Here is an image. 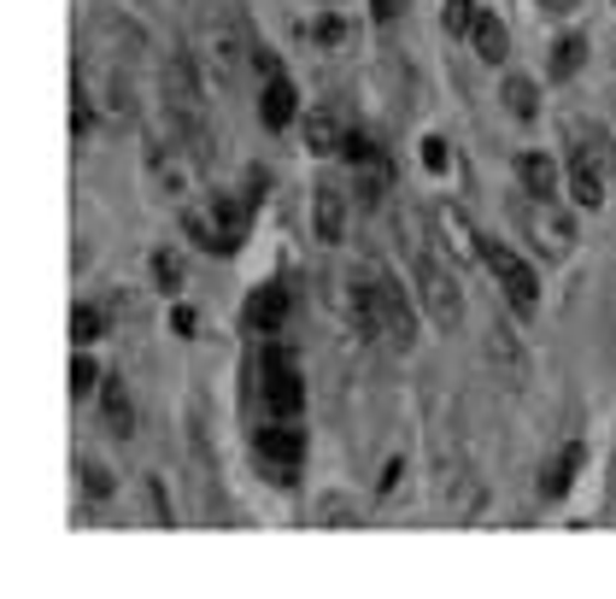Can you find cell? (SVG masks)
Instances as JSON below:
<instances>
[{"instance_id":"14","label":"cell","mask_w":616,"mask_h":599,"mask_svg":"<svg viewBox=\"0 0 616 599\" xmlns=\"http://www.w3.org/2000/svg\"><path fill=\"white\" fill-rule=\"evenodd\" d=\"M100 107H107V124L112 130H130L135 124V77L130 71H100Z\"/></svg>"},{"instance_id":"24","label":"cell","mask_w":616,"mask_h":599,"mask_svg":"<svg viewBox=\"0 0 616 599\" xmlns=\"http://www.w3.org/2000/svg\"><path fill=\"white\" fill-rule=\"evenodd\" d=\"M100 335H107V318H100V306L82 300L71 312V341H77V347H89V341H100Z\"/></svg>"},{"instance_id":"21","label":"cell","mask_w":616,"mask_h":599,"mask_svg":"<svg viewBox=\"0 0 616 599\" xmlns=\"http://www.w3.org/2000/svg\"><path fill=\"white\" fill-rule=\"evenodd\" d=\"M581 458H587V453H581V441H570V447H563L552 465H546V476H540V493H546V500H563V493H570Z\"/></svg>"},{"instance_id":"26","label":"cell","mask_w":616,"mask_h":599,"mask_svg":"<svg viewBox=\"0 0 616 599\" xmlns=\"http://www.w3.org/2000/svg\"><path fill=\"white\" fill-rule=\"evenodd\" d=\"M470 24H475V0H447V30L452 36H470Z\"/></svg>"},{"instance_id":"15","label":"cell","mask_w":616,"mask_h":599,"mask_svg":"<svg viewBox=\"0 0 616 599\" xmlns=\"http://www.w3.org/2000/svg\"><path fill=\"white\" fill-rule=\"evenodd\" d=\"M247 330H259V335H277L282 323H288V288L282 282H265V288H253V300H247Z\"/></svg>"},{"instance_id":"34","label":"cell","mask_w":616,"mask_h":599,"mask_svg":"<svg viewBox=\"0 0 616 599\" xmlns=\"http://www.w3.org/2000/svg\"><path fill=\"white\" fill-rule=\"evenodd\" d=\"M170 330H177V335H194V312H188V306H177V312H170Z\"/></svg>"},{"instance_id":"6","label":"cell","mask_w":616,"mask_h":599,"mask_svg":"<svg viewBox=\"0 0 616 599\" xmlns=\"http://www.w3.org/2000/svg\"><path fill=\"white\" fill-rule=\"evenodd\" d=\"M482 265L493 270V282L505 288V300L517 306V312H535V306H540V277H535V265H528L517 247L482 242Z\"/></svg>"},{"instance_id":"3","label":"cell","mask_w":616,"mask_h":599,"mask_svg":"<svg viewBox=\"0 0 616 599\" xmlns=\"http://www.w3.org/2000/svg\"><path fill=\"white\" fill-rule=\"evenodd\" d=\"M200 159H205V153L188 142V135H182V142H165V135H159V142H147V177L170 200H188L200 188Z\"/></svg>"},{"instance_id":"28","label":"cell","mask_w":616,"mask_h":599,"mask_svg":"<svg viewBox=\"0 0 616 599\" xmlns=\"http://www.w3.org/2000/svg\"><path fill=\"white\" fill-rule=\"evenodd\" d=\"M312 36H317L323 47L347 42V19H340V12H323V19H317V30H312Z\"/></svg>"},{"instance_id":"27","label":"cell","mask_w":616,"mask_h":599,"mask_svg":"<svg viewBox=\"0 0 616 599\" xmlns=\"http://www.w3.org/2000/svg\"><path fill=\"white\" fill-rule=\"evenodd\" d=\"M94 382H100L94 358H77V365H71V393H77V400H89V393H94Z\"/></svg>"},{"instance_id":"20","label":"cell","mask_w":616,"mask_h":599,"mask_svg":"<svg viewBox=\"0 0 616 599\" xmlns=\"http://www.w3.org/2000/svg\"><path fill=\"white\" fill-rule=\"evenodd\" d=\"M517 177H523V188H528L535 200H552L563 170H558L552 159H546V153H523V159H517Z\"/></svg>"},{"instance_id":"31","label":"cell","mask_w":616,"mask_h":599,"mask_svg":"<svg viewBox=\"0 0 616 599\" xmlns=\"http://www.w3.org/2000/svg\"><path fill=\"white\" fill-rule=\"evenodd\" d=\"M153 277H159V288H177V259H170V253H159V259H153Z\"/></svg>"},{"instance_id":"33","label":"cell","mask_w":616,"mask_h":599,"mask_svg":"<svg viewBox=\"0 0 616 599\" xmlns=\"http://www.w3.org/2000/svg\"><path fill=\"white\" fill-rule=\"evenodd\" d=\"M540 12H552V19H563V12H575V7H587V0H535Z\"/></svg>"},{"instance_id":"25","label":"cell","mask_w":616,"mask_h":599,"mask_svg":"<svg viewBox=\"0 0 616 599\" xmlns=\"http://www.w3.org/2000/svg\"><path fill=\"white\" fill-rule=\"evenodd\" d=\"M581 59H587V42H581V36L552 42V77H575V71H581Z\"/></svg>"},{"instance_id":"29","label":"cell","mask_w":616,"mask_h":599,"mask_svg":"<svg viewBox=\"0 0 616 599\" xmlns=\"http://www.w3.org/2000/svg\"><path fill=\"white\" fill-rule=\"evenodd\" d=\"M82 488L107 500V493H112V470H94V465H82Z\"/></svg>"},{"instance_id":"7","label":"cell","mask_w":616,"mask_h":599,"mask_svg":"<svg viewBox=\"0 0 616 599\" xmlns=\"http://www.w3.org/2000/svg\"><path fill=\"white\" fill-rule=\"evenodd\" d=\"M517 224H523L528 242H535L540 259H563V253L575 247L570 212H552V200H535V195H528V207H517Z\"/></svg>"},{"instance_id":"5","label":"cell","mask_w":616,"mask_h":599,"mask_svg":"<svg viewBox=\"0 0 616 599\" xmlns=\"http://www.w3.org/2000/svg\"><path fill=\"white\" fill-rule=\"evenodd\" d=\"M182 230L194 235L205 253H235V242L247 235V207H235V200H217V207H188L182 212Z\"/></svg>"},{"instance_id":"13","label":"cell","mask_w":616,"mask_h":599,"mask_svg":"<svg viewBox=\"0 0 616 599\" xmlns=\"http://www.w3.org/2000/svg\"><path fill=\"white\" fill-rule=\"evenodd\" d=\"M100 418H107V430L117 441L135 435V393H130L124 376H100Z\"/></svg>"},{"instance_id":"16","label":"cell","mask_w":616,"mask_h":599,"mask_svg":"<svg viewBox=\"0 0 616 599\" xmlns=\"http://www.w3.org/2000/svg\"><path fill=\"white\" fill-rule=\"evenodd\" d=\"M347 124L335 118V107H317L312 118H305V147L317 153V159H329V153H347Z\"/></svg>"},{"instance_id":"2","label":"cell","mask_w":616,"mask_h":599,"mask_svg":"<svg viewBox=\"0 0 616 599\" xmlns=\"http://www.w3.org/2000/svg\"><path fill=\"white\" fill-rule=\"evenodd\" d=\"M400 235H405V259H411V282H417L423 312H429V323H435L440 335H452L458 323H464V288L452 282V270L440 265L435 247H423L417 212H400Z\"/></svg>"},{"instance_id":"23","label":"cell","mask_w":616,"mask_h":599,"mask_svg":"<svg viewBox=\"0 0 616 599\" xmlns=\"http://www.w3.org/2000/svg\"><path fill=\"white\" fill-rule=\"evenodd\" d=\"M94 130V100H89V82H82V71L71 77V135L77 142H89Z\"/></svg>"},{"instance_id":"11","label":"cell","mask_w":616,"mask_h":599,"mask_svg":"<svg viewBox=\"0 0 616 599\" xmlns=\"http://www.w3.org/2000/svg\"><path fill=\"white\" fill-rule=\"evenodd\" d=\"M435 230H440V247H447V259H458V265H475V259H482V235H475V224L464 218V207L440 200V207H435Z\"/></svg>"},{"instance_id":"32","label":"cell","mask_w":616,"mask_h":599,"mask_svg":"<svg viewBox=\"0 0 616 599\" xmlns=\"http://www.w3.org/2000/svg\"><path fill=\"white\" fill-rule=\"evenodd\" d=\"M370 12H376V19H382V24H393V19H400V12H405V0H370Z\"/></svg>"},{"instance_id":"4","label":"cell","mask_w":616,"mask_h":599,"mask_svg":"<svg viewBox=\"0 0 616 599\" xmlns=\"http://www.w3.org/2000/svg\"><path fill=\"white\" fill-rule=\"evenodd\" d=\"M253 458H259V470L270 476L277 488H288L300 476V458H305V435L294 430V418H270L253 430Z\"/></svg>"},{"instance_id":"17","label":"cell","mask_w":616,"mask_h":599,"mask_svg":"<svg viewBox=\"0 0 616 599\" xmlns=\"http://www.w3.org/2000/svg\"><path fill=\"white\" fill-rule=\"evenodd\" d=\"M312 212H317V242H340V230H347V195H340L335 182H317L312 195Z\"/></svg>"},{"instance_id":"1","label":"cell","mask_w":616,"mask_h":599,"mask_svg":"<svg viewBox=\"0 0 616 599\" xmlns=\"http://www.w3.org/2000/svg\"><path fill=\"white\" fill-rule=\"evenodd\" d=\"M347 306H352V318H358L365 335H388L393 347H411V341H417V318H411V306H405V288L393 282L388 270L358 265L347 277Z\"/></svg>"},{"instance_id":"8","label":"cell","mask_w":616,"mask_h":599,"mask_svg":"<svg viewBox=\"0 0 616 599\" xmlns=\"http://www.w3.org/2000/svg\"><path fill=\"white\" fill-rule=\"evenodd\" d=\"M563 177H570V200L575 207H605V147H598V135L587 130V147L570 153V165H563Z\"/></svg>"},{"instance_id":"12","label":"cell","mask_w":616,"mask_h":599,"mask_svg":"<svg viewBox=\"0 0 616 599\" xmlns=\"http://www.w3.org/2000/svg\"><path fill=\"white\" fill-rule=\"evenodd\" d=\"M165 100L177 118H200V71L188 54H170L165 59Z\"/></svg>"},{"instance_id":"10","label":"cell","mask_w":616,"mask_h":599,"mask_svg":"<svg viewBox=\"0 0 616 599\" xmlns=\"http://www.w3.org/2000/svg\"><path fill=\"white\" fill-rule=\"evenodd\" d=\"M205 54H212V71L224 77V82H242L247 71V59L259 54V47H247L242 36V24H229V19H217L212 30H205Z\"/></svg>"},{"instance_id":"19","label":"cell","mask_w":616,"mask_h":599,"mask_svg":"<svg viewBox=\"0 0 616 599\" xmlns=\"http://www.w3.org/2000/svg\"><path fill=\"white\" fill-rule=\"evenodd\" d=\"M464 42L475 47V59H482V65H505V54H511V36H505V24L493 19V12H475Z\"/></svg>"},{"instance_id":"30","label":"cell","mask_w":616,"mask_h":599,"mask_svg":"<svg viewBox=\"0 0 616 599\" xmlns=\"http://www.w3.org/2000/svg\"><path fill=\"white\" fill-rule=\"evenodd\" d=\"M423 165H429V170H447V142H440V135H429V142H423Z\"/></svg>"},{"instance_id":"18","label":"cell","mask_w":616,"mask_h":599,"mask_svg":"<svg viewBox=\"0 0 616 599\" xmlns=\"http://www.w3.org/2000/svg\"><path fill=\"white\" fill-rule=\"evenodd\" d=\"M294 112H300L294 82H288V77H265V100H259L265 130H288V124H294Z\"/></svg>"},{"instance_id":"22","label":"cell","mask_w":616,"mask_h":599,"mask_svg":"<svg viewBox=\"0 0 616 599\" xmlns=\"http://www.w3.org/2000/svg\"><path fill=\"white\" fill-rule=\"evenodd\" d=\"M505 112L511 118H535L540 112V89H535V82H528V77H505Z\"/></svg>"},{"instance_id":"9","label":"cell","mask_w":616,"mask_h":599,"mask_svg":"<svg viewBox=\"0 0 616 599\" xmlns=\"http://www.w3.org/2000/svg\"><path fill=\"white\" fill-rule=\"evenodd\" d=\"M265 406H270V418H300V406H305L300 370L282 347H265Z\"/></svg>"}]
</instances>
